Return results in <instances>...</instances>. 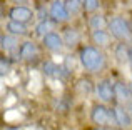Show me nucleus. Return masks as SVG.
<instances>
[{
    "mask_svg": "<svg viewBox=\"0 0 132 130\" xmlns=\"http://www.w3.org/2000/svg\"><path fill=\"white\" fill-rule=\"evenodd\" d=\"M79 60H80V65L85 68L90 73H97V72L104 70L105 67V55L100 49L92 45L82 47L80 52H79Z\"/></svg>",
    "mask_w": 132,
    "mask_h": 130,
    "instance_id": "nucleus-1",
    "label": "nucleus"
},
{
    "mask_svg": "<svg viewBox=\"0 0 132 130\" xmlns=\"http://www.w3.org/2000/svg\"><path fill=\"white\" fill-rule=\"evenodd\" d=\"M90 120L99 127H116L117 125L112 108L105 107L104 102L102 104H94L92 110H90Z\"/></svg>",
    "mask_w": 132,
    "mask_h": 130,
    "instance_id": "nucleus-2",
    "label": "nucleus"
},
{
    "mask_svg": "<svg viewBox=\"0 0 132 130\" xmlns=\"http://www.w3.org/2000/svg\"><path fill=\"white\" fill-rule=\"evenodd\" d=\"M107 29H109L110 35L114 39H117L119 42H129V40H132V25L126 18H122V17L110 18Z\"/></svg>",
    "mask_w": 132,
    "mask_h": 130,
    "instance_id": "nucleus-3",
    "label": "nucleus"
},
{
    "mask_svg": "<svg viewBox=\"0 0 132 130\" xmlns=\"http://www.w3.org/2000/svg\"><path fill=\"white\" fill-rule=\"evenodd\" d=\"M48 17L52 18V22L55 23H64L70 18V12L67 10V5H65L64 0H54L50 3V8H48Z\"/></svg>",
    "mask_w": 132,
    "mask_h": 130,
    "instance_id": "nucleus-4",
    "label": "nucleus"
},
{
    "mask_svg": "<svg viewBox=\"0 0 132 130\" xmlns=\"http://www.w3.org/2000/svg\"><path fill=\"white\" fill-rule=\"evenodd\" d=\"M95 94H97V97L100 98V102H104V104L116 100L114 83H110V80H107V78L97 82V85H95Z\"/></svg>",
    "mask_w": 132,
    "mask_h": 130,
    "instance_id": "nucleus-5",
    "label": "nucleus"
},
{
    "mask_svg": "<svg viewBox=\"0 0 132 130\" xmlns=\"http://www.w3.org/2000/svg\"><path fill=\"white\" fill-rule=\"evenodd\" d=\"M114 92H116V102L120 105H129L132 102V87L126 85L124 82H116L114 83Z\"/></svg>",
    "mask_w": 132,
    "mask_h": 130,
    "instance_id": "nucleus-6",
    "label": "nucleus"
},
{
    "mask_svg": "<svg viewBox=\"0 0 132 130\" xmlns=\"http://www.w3.org/2000/svg\"><path fill=\"white\" fill-rule=\"evenodd\" d=\"M34 17H35L34 12L25 5H15V7H12L10 12H9V18L10 20H17V22H23V23L30 22Z\"/></svg>",
    "mask_w": 132,
    "mask_h": 130,
    "instance_id": "nucleus-7",
    "label": "nucleus"
},
{
    "mask_svg": "<svg viewBox=\"0 0 132 130\" xmlns=\"http://www.w3.org/2000/svg\"><path fill=\"white\" fill-rule=\"evenodd\" d=\"M42 43H44L45 49L50 50V52H60V50L65 47L64 39L55 32H48L47 35H44L42 37Z\"/></svg>",
    "mask_w": 132,
    "mask_h": 130,
    "instance_id": "nucleus-8",
    "label": "nucleus"
},
{
    "mask_svg": "<svg viewBox=\"0 0 132 130\" xmlns=\"http://www.w3.org/2000/svg\"><path fill=\"white\" fill-rule=\"evenodd\" d=\"M112 112H114V117H116L117 125H120V127H124V128H129L132 125V115L124 105L116 104L112 107Z\"/></svg>",
    "mask_w": 132,
    "mask_h": 130,
    "instance_id": "nucleus-9",
    "label": "nucleus"
},
{
    "mask_svg": "<svg viewBox=\"0 0 132 130\" xmlns=\"http://www.w3.org/2000/svg\"><path fill=\"white\" fill-rule=\"evenodd\" d=\"M19 55H20V59H22V60L32 62V60H35L37 57H39V49H37V45L34 42L27 40V42H23L22 45H20Z\"/></svg>",
    "mask_w": 132,
    "mask_h": 130,
    "instance_id": "nucleus-10",
    "label": "nucleus"
},
{
    "mask_svg": "<svg viewBox=\"0 0 132 130\" xmlns=\"http://www.w3.org/2000/svg\"><path fill=\"white\" fill-rule=\"evenodd\" d=\"M44 73L48 75V77H55V78H65L70 72L64 65H57L54 62H45L44 63Z\"/></svg>",
    "mask_w": 132,
    "mask_h": 130,
    "instance_id": "nucleus-11",
    "label": "nucleus"
},
{
    "mask_svg": "<svg viewBox=\"0 0 132 130\" xmlns=\"http://www.w3.org/2000/svg\"><path fill=\"white\" fill-rule=\"evenodd\" d=\"M0 47L5 53H13L17 49H19V40H17L15 35L12 33H3L0 37Z\"/></svg>",
    "mask_w": 132,
    "mask_h": 130,
    "instance_id": "nucleus-12",
    "label": "nucleus"
},
{
    "mask_svg": "<svg viewBox=\"0 0 132 130\" xmlns=\"http://www.w3.org/2000/svg\"><path fill=\"white\" fill-rule=\"evenodd\" d=\"M5 30L9 33H12V35L15 37H25L27 33H29V29H27V25L23 22H17V20H9L5 25Z\"/></svg>",
    "mask_w": 132,
    "mask_h": 130,
    "instance_id": "nucleus-13",
    "label": "nucleus"
},
{
    "mask_svg": "<svg viewBox=\"0 0 132 130\" xmlns=\"http://www.w3.org/2000/svg\"><path fill=\"white\" fill-rule=\"evenodd\" d=\"M114 57H116V60L119 63H127L129 62V57H130V47L127 45L126 42H120L116 45V49H114Z\"/></svg>",
    "mask_w": 132,
    "mask_h": 130,
    "instance_id": "nucleus-14",
    "label": "nucleus"
},
{
    "mask_svg": "<svg viewBox=\"0 0 132 130\" xmlns=\"http://www.w3.org/2000/svg\"><path fill=\"white\" fill-rule=\"evenodd\" d=\"M62 39H64V43H65L67 49H74V47H77V43L80 42V33H79V30L69 27V29L64 30Z\"/></svg>",
    "mask_w": 132,
    "mask_h": 130,
    "instance_id": "nucleus-15",
    "label": "nucleus"
},
{
    "mask_svg": "<svg viewBox=\"0 0 132 130\" xmlns=\"http://www.w3.org/2000/svg\"><path fill=\"white\" fill-rule=\"evenodd\" d=\"M92 42L99 47H107L110 42V32H105L104 29H99V30H92Z\"/></svg>",
    "mask_w": 132,
    "mask_h": 130,
    "instance_id": "nucleus-16",
    "label": "nucleus"
},
{
    "mask_svg": "<svg viewBox=\"0 0 132 130\" xmlns=\"http://www.w3.org/2000/svg\"><path fill=\"white\" fill-rule=\"evenodd\" d=\"M77 92L80 95H84V97H87L94 92V85L92 82L89 80V78H80V80L77 82Z\"/></svg>",
    "mask_w": 132,
    "mask_h": 130,
    "instance_id": "nucleus-17",
    "label": "nucleus"
},
{
    "mask_svg": "<svg viewBox=\"0 0 132 130\" xmlns=\"http://www.w3.org/2000/svg\"><path fill=\"white\" fill-rule=\"evenodd\" d=\"M70 15H79L84 10V0H64Z\"/></svg>",
    "mask_w": 132,
    "mask_h": 130,
    "instance_id": "nucleus-18",
    "label": "nucleus"
},
{
    "mask_svg": "<svg viewBox=\"0 0 132 130\" xmlns=\"http://www.w3.org/2000/svg\"><path fill=\"white\" fill-rule=\"evenodd\" d=\"M107 25H109V22L105 20V17H104V15H94V17H90V20H89V27L92 30L105 29Z\"/></svg>",
    "mask_w": 132,
    "mask_h": 130,
    "instance_id": "nucleus-19",
    "label": "nucleus"
},
{
    "mask_svg": "<svg viewBox=\"0 0 132 130\" xmlns=\"http://www.w3.org/2000/svg\"><path fill=\"white\" fill-rule=\"evenodd\" d=\"M48 32H50V23H48L47 20H40L35 27V33L39 37H44V35H47Z\"/></svg>",
    "mask_w": 132,
    "mask_h": 130,
    "instance_id": "nucleus-20",
    "label": "nucleus"
},
{
    "mask_svg": "<svg viewBox=\"0 0 132 130\" xmlns=\"http://www.w3.org/2000/svg\"><path fill=\"white\" fill-rule=\"evenodd\" d=\"M99 0H84V12H87V13H92V12H95L97 8H99Z\"/></svg>",
    "mask_w": 132,
    "mask_h": 130,
    "instance_id": "nucleus-21",
    "label": "nucleus"
},
{
    "mask_svg": "<svg viewBox=\"0 0 132 130\" xmlns=\"http://www.w3.org/2000/svg\"><path fill=\"white\" fill-rule=\"evenodd\" d=\"M64 67L67 68L69 72H72V68H74V60H72V55H67V57H65V63H64Z\"/></svg>",
    "mask_w": 132,
    "mask_h": 130,
    "instance_id": "nucleus-22",
    "label": "nucleus"
},
{
    "mask_svg": "<svg viewBox=\"0 0 132 130\" xmlns=\"http://www.w3.org/2000/svg\"><path fill=\"white\" fill-rule=\"evenodd\" d=\"M7 68H9V60H7L5 57H2V75L7 72Z\"/></svg>",
    "mask_w": 132,
    "mask_h": 130,
    "instance_id": "nucleus-23",
    "label": "nucleus"
},
{
    "mask_svg": "<svg viewBox=\"0 0 132 130\" xmlns=\"http://www.w3.org/2000/svg\"><path fill=\"white\" fill-rule=\"evenodd\" d=\"M129 65H130V68H132V47H130V57H129Z\"/></svg>",
    "mask_w": 132,
    "mask_h": 130,
    "instance_id": "nucleus-24",
    "label": "nucleus"
},
{
    "mask_svg": "<svg viewBox=\"0 0 132 130\" xmlns=\"http://www.w3.org/2000/svg\"><path fill=\"white\" fill-rule=\"evenodd\" d=\"M99 130H112V127H100Z\"/></svg>",
    "mask_w": 132,
    "mask_h": 130,
    "instance_id": "nucleus-25",
    "label": "nucleus"
},
{
    "mask_svg": "<svg viewBox=\"0 0 132 130\" xmlns=\"http://www.w3.org/2000/svg\"><path fill=\"white\" fill-rule=\"evenodd\" d=\"M37 2H45V0H37Z\"/></svg>",
    "mask_w": 132,
    "mask_h": 130,
    "instance_id": "nucleus-26",
    "label": "nucleus"
},
{
    "mask_svg": "<svg viewBox=\"0 0 132 130\" xmlns=\"http://www.w3.org/2000/svg\"><path fill=\"white\" fill-rule=\"evenodd\" d=\"M130 25H132V23H130Z\"/></svg>",
    "mask_w": 132,
    "mask_h": 130,
    "instance_id": "nucleus-27",
    "label": "nucleus"
}]
</instances>
